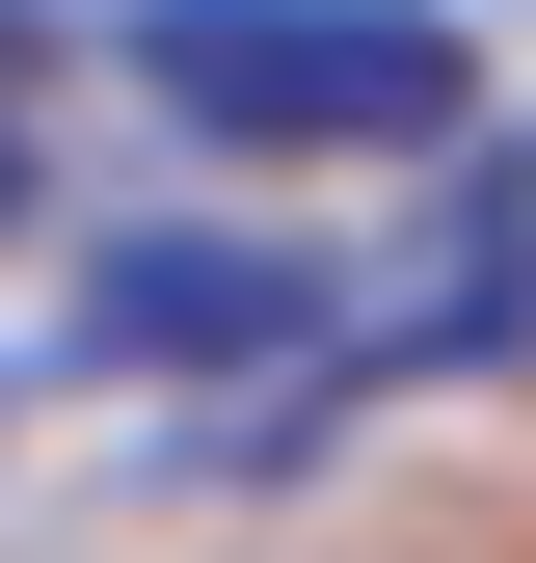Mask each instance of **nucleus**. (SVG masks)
<instances>
[{
	"instance_id": "20e7f679",
	"label": "nucleus",
	"mask_w": 536,
	"mask_h": 563,
	"mask_svg": "<svg viewBox=\"0 0 536 563\" xmlns=\"http://www.w3.org/2000/svg\"><path fill=\"white\" fill-rule=\"evenodd\" d=\"M0 216H27V108H0Z\"/></svg>"
},
{
	"instance_id": "7ed1b4c3",
	"label": "nucleus",
	"mask_w": 536,
	"mask_h": 563,
	"mask_svg": "<svg viewBox=\"0 0 536 563\" xmlns=\"http://www.w3.org/2000/svg\"><path fill=\"white\" fill-rule=\"evenodd\" d=\"M456 349H536V134L456 188V242H429V296L376 322V376H456Z\"/></svg>"
},
{
	"instance_id": "f257e3e1",
	"label": "nucleus",
	"mask_w": 536,
	"mask_h": 563,
	"mask_svg": "<svg viewBox=\"0 0 536 563\" xmlns=\"http://www.w3.org/2000/svg\"><path fill=\"white\" fill-rule=\"evenodd\" d=\"M108 54L242 162H402L483 108V27H429V0H134Z\"/></svg>"
},
{
	"instance_id": "f03ea898",
	"label": "nucleus",
	"mask_w": 536,
	"mask_h": 563,
	"mask_svg": "<svg viewBox=\"0 0 536 563\" xmlns=\"http://www.w3.org/2000/svg\"><path fill=\"white\" fill-rule=\"evenodd\" d=\"M295 322H349L295 242H108L81 268V349H134V376H268Z\"/></svg>"
}]
</instances>
